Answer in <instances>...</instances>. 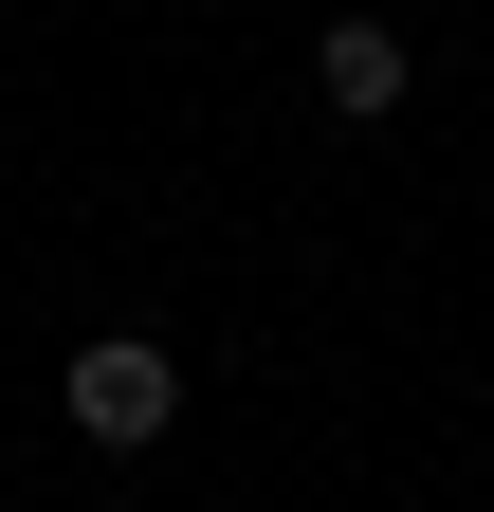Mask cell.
Wrapping results in <instances>:
<instances>
[{
	"label": "cell",
	"mask_w": 494,
	"mask_h": 512,
	"mask_svg": "<svg viewBox=\"0 0 494 512\" xmlns=\"http://www.w3.org/2000/svg\"><path fill=\"white\" fill-rule=\"evenodd\" d=\"M165 421H183V366H165L147 330H92V348H74V439H110V458H147Z\"/></svg>",
	"instance_id": "obj_1"
},
{
	"label": "cell",
	"mask_w": 494,
	"mask_h": 512,
	"mask_svg": "<svg viewBox=\"0 0 494 512\" xmlns=\"http://www.w3.org/2000/svg\"><path fill=\"white\" fill-rule=\"evenodd\" d=\"M312 92H330V128H385L403 110V37L385 19H312Z\"/></svg>",
	"instance_id": "obj_2"
}]
</instances>
